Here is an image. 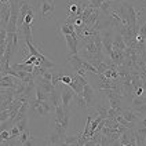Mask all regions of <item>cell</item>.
Wrapping results in <instances>:
<instances>
[{
  "instance_id": "obj_1",
  "label": "cell",
  "mask_w": 146,
  "mask_h": 146,
  "mask_svg": "<svg viewBox=\"0 0 146 146\" xmlns=\"http://www.w3.org/2000/svg\"><path fill=\"white\" fill-rule=\"evenodd\" d=\"M86 6L87 4L83 3L81 0H68L66 1V17H72V18L80 17L81 18Z\"/></svg>"
},
{
  "instance_id": "obj_2",
  "label": "cell",
  "mask_w": 146,
  "mask_h": 146,
  "mask_svg": "<svg viewBox=\"0 0 146 146\" xmlns=\"http://www.w3.org/2000/svg\"><path fill=\"white\" fill-rule=\"evenodd\" d=\"M102 92L105 94V97L109 99V104H110V108H113L116 110H119V113H121L123 110V101H124V97L121 94L116 92L113 90L108 88V90H102Z\"/></svg>"
},
{
  "instance_id": "obj_3",
  "label": "cell",
  "mask_w": 146,
  "mask_h": 146,
  "mask_svg": "<svg viewBox=\"0 0 146 146\" xmlns=\"http://www.w3.org/2000/svg\"><path fill=\"white\" fill-rule=\"evenodd\" d=\"M101 36H102V44H104V54L106 57L110 55L112 50H113V29H108V31H102Z\"/></svg>"
},
{
  "instance_id": "obj_4",
  "label": "cell",
  "mask_w": 146,
  "mask_h": 146,
  "mask_svg": "<svg viewBox=\"0 0 146 146\" xmlns=\"http://www.w3.org/2000/svg\"><path fill=\"white\" fill-rule=\"evenodd\" d=\"M55 13L54 0H41L40 3V15L43 19H50Z\"/></svg>"
},
{
  "instance_id": "obj_5",
  "label": "cell",
  "mask_w": 146,
  "mask_h": 146,
  "mask_svg": "<svg viewBox=\"0 0 146 146\" xmlns=\"http://www.w3.org/2000/svg\"><path fill=\"white\" fill-rule=\"evenodd\" d=\"M125 7H127V11H128V17H130V25L128 26H135V25H139V17L142 15V10L139 8H135V6H132L128 1H124Z\"/></svg>"
},
{
  "instance_id": "obj_6",
  "label": "cell",
  "mask_w": 146,
  "mask_h": 146,
  "mask_svg": "<svg viewBox=\"0 0 146 146\" xmlns=\"http://www.w3.org/2000/svg\"><path fill=\"white\" fill-rule=\"evenodd\" d=\"M10 18H11V7H10V3H1V8H0V28L7 29Z\"/></svg>"
},
{
  "instance_id": "obj_7",
  "label": "cell",
  "mask_w": 146,
  "mask_h": 146,
  "mask_svg": "<svg viewBox=\"0 0 146 146\" xmlns=\"http://www.w3.org/2000/svg\"><path fill=\"white\" fill-rule=\"evenodd\" d=\"M83 97L86 99V102H87V105L88 108H95L98 105L97 104V97H95V92H94V88H92V86L87 83L86 86H84V90H83Z\"/></svg>"
},
{
  "instance_id": "obj_8",
  "label": "cell",
  "mask_w": 146,
  "mask_h": 146,
  "mask_svg": "<svg viewBox=\"0 0 146 146\" xmlns=\"http://www.w3.org/2000/svg\"><path fill=\"white\" fill-rule=\"evenodd\" d=\"M73 77V80H72V83L69 84L70 86V88L76 92V94H79V95H83V90H84V86L88 83L87 81V79L86 77H81L80 74H74V76H72Z\"/></svg>"
},
{
  "instance_id": "obj_9",
  "label": "cell",
  "mask_w": 146,
  "mask_h": 146,
  "mask_svg": "<svg viewBox=\"0 0 146 146\" xmlns=\"http://www.w3.org/2000/svg\"><path fill=\"white\" fill-rule=\"evenodd\" d=\"M66 40V46L69 48V52L70 54H79V36L77 33H73V35H65L64 36Z\"/></svg>"
},
{
  "instance_id": "obj_10",
  "label": "cell",
  "mask_w": 146,
  "mask_h": 146,
  "mask_svg": "<svg viewBox=\"0 0 146 146\" xmlns=\"http://www.w3.org/2000/svg\"><path fill=\"white\" fill-rule=\"evenodd\" d=\"M36 87H39V88H41L43 91H46L47 94H51L54 90L57 88V87L51 83V80H46L43 76H36Z\"/></svg>"
},
{
  "instance_id": "obj_11",
  "label": "cell",
  "mask_w": 146,
  "mask_h": 146,
  "mask_svg": "<svg viewBox=\"0 0 146 146\" xmlns=\"http://www.w3.org/2000/svg\"><path fill=\"white\" fill-rule=\"evenodd\" d=\"M74 94H76V92L70 88V86H66L65 84V88H64L62 94H61V97H62V106H64L65 109H69L70 102L74 99Z\"/></svg>"
},
{
  "instance_id": "obj_12",
  "label": "cell",
  "mask_w": 146,
  "mask_h": 146,
  "mask_svg": "<svg viewBox=\"0 0 146 146\" xmlns=\"http://www.w3.org/2000/svg\"><path fill=\"white\" fill-rule=\"evenodd\" d=\"M109 57H110V59H112L117 66L123 65V62H124V50H120V48L113 47V50H112V52H110V55H109Z\"/></svg>"
},
{
  "instance_id": "obj_13",
  "label": "cell",
  "mask_w": 146,
  "mask_h": 146,
  "mask_svg": "<svg viewBox=\"0 0 146 146\" xmlns=\"http://www.w3.org/2000/svg\"><path fill=\"white\" fill-rule=\"evenodd\" d=\"M47 145H65V139L57 131H54L47 137Z\"/></svg>"
},
{
  "instance_id": "obj_14",
  "label": "cell",
  "mask_w": 146,
  "mask_h": 146,
  "mask_svg": "<svg viewBox=\"0 0 146 146\" xmlns=\"http://www.w3.org/2000/svg\"><path fill=\"white\" fill-rule=\"evenodd\" d=\"M59 33H61L62 36L76 33V31H74V25L73 24H66L65 21H62V22L59 24Z\"/></svg>"
},
{
  "instance_id": "obj_15",
  "label": "cell",
  "mask_w": 146,
  "mask_h": 146,
  "mask_svg": "<svg viewBox=\"0 0 146 146\" xmlns=\"http://www.w3.org/2000/svg\"><path fill=\"white\" fill-rule=\"evenodd\" d=\"M127 120V121H131V123H138V114L134 113L132 109H123L121 113H120Z\"/></svg>"
},
{
  "instance_id": "obj_16",
  "label": "cell",
  "mask_w": 146,
  "mask_h": 146,
  "mask_svg": "<svg viewBox=\"0 0 146 146\" xmlns=\"http://www.w3.org/2000/svg\"><path fill=\"white\" fill-rule=\"evenodd\" d=\"M113 47H116V48H120V50H125V48H127V44H125V41H124V39H123V36L119 32L116 33V36L113 37Z\"/></svg>"
},
{
  "instance_id": "obj_17",
  "label": "cell",
  "mask_w": 146,
  "mask_h": 146,
  "mask_svg": "<svg viewBox=\"0 0 146 146\" xmlns=\"http://www.w3.org/2000/svg\"><path fill=\"white\" fill-rule=\"evenodd\" d=\"M50 101H51V104L55 106V108L62 104V97H61V94L58 92L57 88H55L52 92H51V94H50Z\"/></svg>"
},
{
  "instance_id": "obj_18",
  "label": "cell",
  "mask_w": 146,
  "mask_h": 146,
  "mask_svg": "<svg viewBox=\"0 0 146 146\" xmlns=\"http://www.w3.org/2000/svg\"><path fill=\"white\" fill-rule=\"evenodd\" d=\"M74 99H76V104H77V106L80 108L81 110H86V109L88 108V105H87V102H86V99H84L83 95L74 94Z\"/></svg>"
},
{
  "instance_id": "obj_19",
  "label": "cell",
  "mask_w": 146,
  "mask_h": 146,
  "mask_svg": "<svg viewBox=\"0 0 146 146\" xmlns=\"http://www.w3.org/2000/svg\"><path fill=\"white\" fill-rule=\"evenodd\" d=\"M80 134H81V132H80ZM80 134H77V135H66L65 145H79V138H80Z\"/></svg>"
},
{
  "instance_id": "obj_20",
  "label": "cell",
  "mask_w": 146,
  "mask_h": 146,
  "mask_svg": "<svg viewBox=\"0 0 146 146\" xmlns=\"http://www.w3.org/2000/svg\"><path fill=\"white\" fill-rule=\"evenodd\" d=\"M119 143L120 145H130V128H127V130L124 131L121 134V137L119 139Z\"/></svg>"
},
{
  "instance_id": "obj_21",
  "label": "cell",
  "mask_w": 146,
  "mask_h": 146,
  "mask_svg": "<svg viewBox=\"0 0 146 146\" xmlns=\"http://www.w3.org/2000/svg\"><path fill=\"white\" fill-rule=\"evenodd\" d=\"M29 138H31V131L29 130L22 131L21 135L18 137V145H25V142H26Z\"/></svg>"
},
{
  "instance_id": "obj_22",
  "label": "cell",
  "mask_w": 146,
  "mask_h": 146,
  "mask_svg": "<svg viewBox=\"0 0 146 146\" xmlns=\"http://www.w3.org/2000/svg\"><path fill=\"white\" fill-rule=\"evenodd\" d=\"M94 109H95V113L99 114L102 119H108V110L109 109H106L104 105H97Z\"/></svg>"
},
{
  "instance_id": "obj_23",
  "label": "cell",
  "mask_w": 146,
  "mask_h": 146,
  "mask_svg": "<svg viewBox=\"0 0 146 146\" xmlns=\"http://www.w3.org/2000/svg\"><path fill=\"white\" fill-rule=\"evenodd\" d=\"M36 98L40 101H47V99H50V94H47L46 91H43L39 87H36Z\"/></svg>"
},
{
  "instance_id": "obj_24",
  "label": "cell",
  "mask_w": 146,
  "mask_h": 146,
  "mask_svg": "<svg viewBox=\"0 0 146 146\" xmlns=\"http://www.w3.org/2000/svg\"><path fill=\"white\" fill-rule=\"evenodd\" d=\"M62 77H64V72L62 70H58V72H54V74H52V80H51V83L57 87L58 84H59V81L62 80Z\"/></svg>"
},
{
  "instance_id": "obj_25",
  "label": "cell",
  "mask_w": 146,
  "mask_h": 146,
  "mask_svg": "<svg viewBox=\"0 0 146 146\" xmlns=\"http://www.w3.org/2000/svg\"><path fill=\"white\" fill-rule=\"evenodd\" d=\"M10 132H11V138L10 139H18V137L21 135V131H19V128H18V125H13L11 128H10Z\"/></svg>"
},
{
  "instance_id": "obj_26",
  "label": "cell",
  "mask_w": 146,
  "mask_h": 146,
  "mask_svg": "<svg viewBox=\"0 0 146 146\" xmlns=\"http://www.w3.org/2000/svg\"><path fill=\"white\" fill-rule=\"evenodd\" d=\"M17 125H18V128H19V131H21V132H22V131H25V130H28V116H26V117H24L21 121L17 123Z\"/></svg>"
},
{
  "instance_id": "obj_27",
  "label": "cell",
  "mask_w": 146,
  "mask_h": 146,
  "mask_svg": "<svg viewBox=\"0 0 146 146\" xmlns=\"http://www.w3.org/2000/svg\"><path fill=\"white\" fill-rule=\"evenodd\" d=\"M10 116H11V112H10L8 109H4V110H1V114H0V121H1V123L7 121L8 119H10Z\"/></svg>"
},
{
  "instance_id": "obj_28",
  "label": "cell",
  "mask_w": 146,
  "mask_h": 146,
  "mask_svg": "<svg viewBox=\"0 0 146 146\" xmlns=\"http://www.w3.org/2000/svg\"><path fill=\"white\" fill-rule=\"evenodd\" d=\"M11 138V132H10V130H1V132H0V139L1 141H7V139Z\"/></svg>"
},
{
  "instance_id": "obj_29",
  "label": "cell",
  "mask_w": 146,
  "mask_h": 146,
  "mask_svg": "<svg viewBox=\"0 0 146 146\" xmlns=\"http://www.w3.org/2000/svg\"><path fill=\"white\" fill-rule=\"evenodd\" d=\"M87 1L91 3L95 8H99L101 6H102V3H105V1H110V0H87Z\"/></svg>"
},
{
  "instance_id": "obj_30",
  "label": "cell",
  "mask_w": 146,
  "mask_h": 146,
  "mask_svg": "<svg viewBox=\"0 0 146 146\" xmlns=\"http://www.w3.org/2000/svg\"><path fill=\"white\" fill-rule=\"evenodd\" d=\"M119 110H116V109H113V108H110L109 110H108V117L109 119H116L117 116H119Z\"/></svg>"
},
{
  "instance_id": "obj_31",
  "label": "cell",
  "mask_w": 146,
  "mask_h": 146,
  "mask_svg": "<svg viewBox=\"0 0 146 146\" xmlns=\"http://www.w3.org/2000/svg\"><path fill=\"white\" fill-rule=\"evenodd\" d=\"M72 80H73V77L72 76H69V74H64V77H62V83L64 84H66V86H69L70 83H72Z\"/></svg>"
},
{
  "instance_id": "obj_32",
  "label": "cell",
  "mask_w": 146,
  "mask_h": 146,
  "mask_svg": "<svg viewBox=\"0 0 146 146\" xmlns=\"http://www.w3.org/2000/svg\"><path fill=\"white\" fill-rule=\"evenodd\" d=\"M52 74H54V72H51V69H47L46 72L43 73V77L46 80H52Z\"/></svg>"
},
{
  "instance_id": "obj_33",
  "label": "cell",
  "mask_w": 146,
  "mask_h": 146,
  "mask_svg": "<svg viewBox=\"0 0 146 146\" xmlns=\"http://www.w3.org/2000/svg\"><path fill=\"white\" fill-rule=\"evenodd\" d=\"M139 33H141L142 36H145L146 37V22L143 25H141V28H139Z\"/></svg>"
},
{
  "instance_id": "obj_34",
  "label": "cell",
  "mask_w": 146,
  "mask_h": 146,
  "mask_svg": "<svg viewBox=\"0 0 146 146\" xmlns=\"http://www.w3.org/2000/svg\"><path fill=\"white\" fill-rule=\"evenodd\" d=\"M143 91H145L143 87H138V88L135 90V97H141V95L143 94Z\"/></svg>"
},
{
  "instance_id": "obj_35",
  "label": "cell",
  "mask_w": 146,
  "mask_h": 146,
  "mask_svg": "<svg viewBox=\"0 0 146 146\" xmlns=\"http://www.w3.org/2000/svg\"><path fill=\"white\" fill-rule=\"evenodd\" d=\"M33 142H35V139H33L32 137H31V138H29L28 141H26V142H25V145H24V146H32V145H35Z\"/></svg>"
},
{
  "instance_id": "obj_36",
  "label": "cell",
  "mask_w": 146,
  "mask_h": 146,
  "mask_svg": "<svg viewBox=\"0 0 146 146\" xmlns=\"http://www.w3.org/2000/svg\"><path fill=\"white\" fill-rule=\"evenodd\" d=\"M11 0H1V3H10Z\"/></svg>"
},
{
  "instance_id": "obj_37",
  "label": "cell",
  "mask_w": 146,
  "mask_h": 146,
  "mask_svg": "<svg viewBox=\"0 0 146 146\" xmlns=\"http://www.w3.org/2000/svg\"><path fill=\"white\" fill-rule=\"evenodd\" d=\"M25 1H28V3H29V0H25Z\"/></svg>"
}]
</instances>
